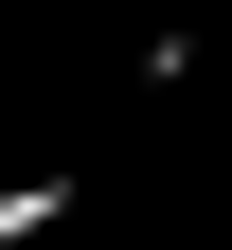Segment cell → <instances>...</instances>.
Instances as JSON below:
<instances>
[{
	"mask_svg": "<svg viewBox=\"0 0 232 250\" xmlns=\"http://www.w3.org/2000/svg\"><path fill=\"white\" fill-rule=\"evenodd\" d=\"M54 214H72V179H0V250H36Z\"/></svg>",
	"mask_w": 232,
	"mask_h": 250,
	"instance_id": "1",
	"label": "cell"
}]
</instances>
